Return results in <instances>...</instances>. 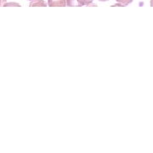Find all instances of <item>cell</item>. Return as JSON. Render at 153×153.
<instances>
[{"mask_svg": "<svg viewBox=\"0 0 153 153\" xmlns=\"http://www.w3.org/2000/svg\"><path fill=\"white\" fill-rule=\"evenodd\" d=\"M99 1H100V2H105V1H108V0H99Z\"/></svg>", "mask_w": 153, "mask_h": 153, "instance_id": "obj_9", "label": "cell"}, {"mask_svg": "<svg viewBox=\"0 0 153 153\" xmlns=\"http://www.w3.org/2000/svg\"><path fill=\"white\" fill-rule=\"evenodd\" d=\"M49 7H65L66 6V0H48Z\"/></svg>", "mask_w": 153, "mask_h": 153, "instance_id": "obj_1", "label": "cell"}, {"mask_svg": "<svg viewBox=\"0 0 153 153\" xmlns=\"http://www.w3.org/2000/svg\"><path fill=\"white\" fill-rule=\"evenodd\" d=\"M4 6H21L19 4H17V3H5L4 4Z\"/></svg>", "mask_w": 153, "mask_h": 153, "instance_id": "obj_6", "label": "cell"}, {"mask_svg": "<svg viewBox=\"0 0 153 153\" xmlns=\"http://www.w3.org/2000/svg\"><path fill=\"white\" fill-rule=\"evenodd\" d=\"M30 1H32V0H30Z\"/></svg>", "mask_w": 153, "mask_h": 153, "instance_id": "obj_10", "label": "cell"}, {"mask_svg": "<svg viewBox=\"0 0 153 153\" xmlns=\"http://www.w3.org/2000/svg\"><path fill=\"white\" fill-rule=\"evenodd\" d=\"M29 6L30 7H46L48 5L44 0H32Z\"/></svg>", "mask_w": 153, "mask_h": 153, "instance_id": "obj_2", "label": "cell"}, {"mask_svg": "<svg viewBox=\"0 0 153 153\" xmlns=\"http://www.w3.org/2000/svg\"><path fill=\"white\" fill-rule=\"evenodd\" d=\"M80 6H88L93 3L94 0H77Z\"/></svg>", "mask_w": 153, "mask_h": 153, "instance_id": "obj_4", "label": "cell"}, {"mask_svg": "<svg viewBox=\"0 0 153 153\" xmlns=\"http://www.w3.org/2000/svg\"><path fill=\"white\" fill-rule=\"evenodd\" d=\"M66 6L69 7H80V4L77 0H66Z\"/></svg>", "mask_w": 153, "mask_h": 153, "instance_id": "obj_3", "label": "cell"}, {"mask_svg": "<svg viewBox=\"0 0 153 153\" xmlns=\"http://www.w3.org/2000/svg\"><path fill=\"white\" fill-rule=\"evenodd\" d=\"M116 1L120 4V6H127L131 4L134 0H116Z\"/></svg>", "mask_w": 153, "mask_h": 153, "instance_id": "obj_5", "label": "cell"}, {"mask_svg": "<svg viewBox=\"0 0 153 153\" xmlns=\"http://www.w3.org/2000/svg\"><path fill=\"white\" fill-rule=\"evenodd\" d=\"M7 0H0V6H4Z\"/></svg>", "mask_w": 153, "mask_h": 153, "instance_id": "obj_7", "label": "cell"}, {"mask_svg": "<svg viewBox=\"0 0 153 153\" xmlns=\"http://www.w3.org/2000/svg\"><path fill=\"white\" fill-rule=\"evenodd\" d=\"M151 6L153 7V0H151Z\"/></svg>", "mask_w": 153, "mask_h": 153, "instance_id": "obj_8", "label": "cell"}]
</instances>
